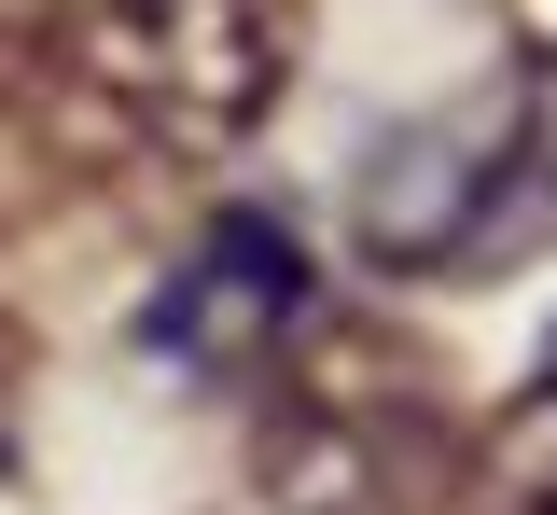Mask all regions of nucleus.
<instances>
[{
	"mask_svg": "<svg viewBox=\"0 0 557 515\" xmlns=\"http://www.w3.org/2000/svg\"><path fill=\"white\" fill-rule=\"evenodd\" d=\"M57 56L153 153H237L251 98H265L251 0H57Z\"/></svg>",
	"mask_w": 557,
	"mask_h": 515,
	"instance_id": "obj_1",
	"label": "nucleus"
},
{
	"mask_svg": "<svg viewBox=\"0 0 557 515\" xmlns=\"http://www.w3.org/2000/svg\"><path fill=\"white\" fill-rule=\"evenodd\" d=\"M278 306H293V251H265V237H209L196 279L153 293V335H182V349H237V335H265Z\"/></svg>",
	"mask_w": 557,
	"mask_h": 515,
	"instance_id": "obj_2",
	"label": "nucleus"
},
{
	"mask_svg": "<svg viewBox=\"0 0 557 515\" xmlns=\"http://www.w3.org/2000/svg\"><path fill=\"white\" fill-rule=\"evenodd\" d=\"M516 515H557V363L530 390V418H516Z\"/></svg>",
	"mask_w": 557,
	"mask_h": 515,
	"instance_id": "obj_3",
	"label": "nucleus"
}]
</instances>
